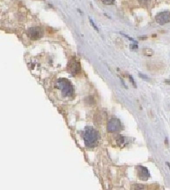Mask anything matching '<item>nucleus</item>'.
<instances>
[{
  "label": "nucleus",
  "instance_id": "f257e3e1",
  "mask_svg": "<svg viewBox=\"0 0 170 190\" xmlns=\"http://www.w3.org/2000/svg\"><path fill=\"white\" fill-rule=\"evenodd\" d=\"M83 138L84 140L85 146L88 147H95L97 146L100 136L98 132L91 126H87L85 127L84 133H83Z\"/></svg>",
  "mask_w": 170,
  "mask_h": 190
},
{
  "label": "nucleus",
  "instance_id": "f03ea898",
  "mask_svg": "<svg viewBox=\"0 0 170 190\" xmlns=\"http://www.w3.org/2000/svg\"><path fill=\"white\" fill-rule=\"evenodd\" d=\"M56 86L58 89L61 90L64 97H71L74 94V87L71 83L66 79H59L57 81Z\"/></svg>",
  "mask_w": 170,
  "mask_h": 190
},
{
  "label": "nucleus",
  "instance_id": "7ed1b4c3",
  "mask_svg": "<svg viewBox=\"0 0 170 190\" xmlns=\"http://www.w3.org/2000/svg\"><path fill=\"white\" fill-rule=\"evenodd\" d=\"M122 129V122L119 119L113 118L108 122L107 130L109 133H116L119 132Z\"/></svg>",
  "mask_w": 170,
  "mask_h": 190
},
{
  "label": "nucleus",
  "instance_id": "20e7f679",
  "mask_svg": "<svg viewBox=\"0 0 170 190\" xmlns=\"http://www.w3.org/2000/svg\"><path fill=\"white\" fill-rule=\"evenodd\" d=\"M43 30L40 27H31L28 30L27 35L33 40H37L43 37Z\"/></svg>",
  "mask_w": 170,
  "mask_h": 190
},
{
  "label": "nucleus",
  "instance_id": "39448f33",
  "mask_svg": "<svg viewBox=\"0 0 170 190\" xmlns=\"http://www.w3.org/2000/svg\"><path fill=\"white\" fill-rule=\"evenodd\" d=\"M68 69H69V71L70 72L71 74L76 75V74H77V73H79L80 71H81L80 63H79L77 60H76L75 59H71V60L69 62Z\"/></svg>",
  "mask_w": 170,
  "mask_h": 190
},
{
  "label": "nucleus",
  "instance_id": "423d86ee",
  "mask_svg": "<svg viewBox=\"0 0 170 190\" xmlns=\"http://www.w3.org/2000/svg\"><path fill=\"white\" fill-rule=\"evenodd\" d=\"M136 171H137V175H138V177L140 180H142V181H148L149 180L150 174H149V171L147 168H145L143 166H138V167H136Z\"/></svg>",
  "mask_w": 170,
  "mask_h": 190
},
{
  "label": "nucleus",
  "instance_id": "0eeeda50",
  "mask_svg": "<svg viewBox=\"0 0 170 190\" xmlns=\"http://www.w3.org/2000/svg\"><path fill=\"white\" fill-rule=\"evenodd\" d=\"M155 21L159 24H165L170 22V11H163L156 15Z\"/></svg>",
  "mask_w": 170,
  "mask_h": 190
},
{
  "label": "nucleus",
  "instance_id": "6e6552de",
  "mask_svg": "<svg viewBox=\"0 0 170 190\" xmlns=\"http://www.w3.org/2000/svg\"><path fill=\"white\" fill-rule=\"evenodd\" d=\"M127 139L123 136H119L118 139H117V143L120 147H124L126 144H127Z\"/></svg>",
  "mask_w": 170,
  "mask_h": 190
},
{
  "label": "nucleus",
  "instance_id": "1a4fd4ad",
  "mask_svg": "<svg viewBox=\"0 0 170 190\" xmlns=\"http://www.w3.org/2000/svg\"><path fill=\"white\" fill-rule=\"evenodd\" d=\"M144 54L146 56H151L153 54V51L151 49H145L144 50Z\"/></svg>",
  "mask_w": 170,
  "mask_h": 190
},
{
  "label": "nucleus",
  "instance_id": "9d476101",
  "mask_svg": "<svg viewBox=\"0 0 170 190\" xmlns=\"http://www.w3.org/2000/svg\"><path fill=\"white\" fill-rule=\"evenodd\" d=\"M104 4H113L115 3V0H101Z\"/></svg>",
  "mask_w": 170,
  "mask_h": 190
},
{
  "label": "nucleus",
  "instance_id": "9b49d317",
  "mask_svg": "<svg viewBox=\"0 0 170 190\" xmlns=\"http://www.w3.org/2000/svg\"><path fill=\"white\" fill-rule=\"evenodd\" d=\"M142 5H148L150 3V0H138Z\"/></svg>",
  "mask_w": 170,
  "mask_h": 190
},
{
  "label": "nucleus",
  "instance_id": "f8f14e48",
  "mask_svg": "<svg viewBox=\"0 0 170 190\" xmlns=\"http://www.w3.org/2000/svg\"><path fill=\"white\" fill-rule=\"evenodd\" d=\"M132 188H134L133 189H144V186H142V185H135V186H133Z\"/></svg>",
  "mask_w": 170,
  "mask_h": 190
},
{
  "label": "nucleus",
  "instance_id": "ddd939ff",
  "mask_svg": "<svg viewBox=\"0 0 170 190\" xmlns=\"http://www.w3.org/2000/svg\"><path fill=\"white\" fill-rule=\"evenodd\" d=\"M89 22H90V24H91V25H92V26H93V27H94V28H95V29L96 30V31H98L99 30H98V28H97V26H96V25L95 24V23L93 22V20H92V19H91L90 17H89Z\"/></svg>",
  "mask_w": 170,
  "mask_h": 190
},
{
  "label": "nucleus",
  "instance_id": "4468645a",
  "mask_svg": "<svg viewBox=\"0 0 170 190\" xmlns=\"http://www.w3.org/2000/svg\"><path fill=\"white\" fill-rule=\"evenodd\" d=\"M129 80H130V81H131V83H132V85L135 87H136V85H135V82L134 81V80H133V78H132V76H129Z\"/></svg>",
  "mask_w": 170,
  "mask_h": 190
},
{
  "label": "nucleus",
  "instance_id": "2eb2a0df",
  "mask_svg": "<svg viewBox=\"0 0 170 190\" xmlns=\"http://www.w3.org/2000/svg\"><path fill=\"white\" fill-rule=\"evenodd\" d=\"M139 76H140L141 78H142V79H144V80H149V79L147 78V76H146V75H144V74H142V73H139Z\"/></svg>",
  "mask_w": 170,
  "mask_h": 190
},
{
  "label": "nucleus",
  "instance_id": "dca6fc26",
  "mask_svg": "<svg viewBox=\"0 0 170 190\" xmlns=\"http://www.w3.org/2000/svg\"><path fill=\"white\" fill-rule=\"evenodd\" d=\"M166 164H167V165L169 166V169H170V163H169V162H166Z\"/></svg>",
  "mask_w": 170,
  "mask_h": 190
}]
</instances>
